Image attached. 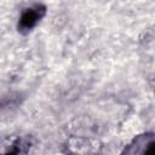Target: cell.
Segmentation results:
<instances>
[{
    "instance_id": "obj_1",
    "label": "cell",
    "mask_w": 155,
    "mask_h": 155,
    "mask_svg": "<svg viewBox=\"0 0 155 155\" xmlns=\"http://www.w3.org/2000/svg\"><path fill=\"white\" fill-rule=\"evenodd\" d=\"M44 15H45V6L42 5H36L35 7L27 8L19 18V27L22 29H31L38 23V21L42 18Z\"/></svg>"
}]
</instances>
